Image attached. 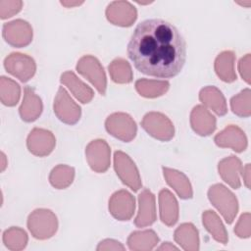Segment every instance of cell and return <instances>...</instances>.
Listing matches in <instances>:
<instances>
[{
  "label": "cell",
  "instance_id": "6da1fadb",
  "mask_svg": "<svg viewBox=\"0 0 251 251\" xmlns=\"http://www.w3.org/2000/svg\"><path fill=\"white\" fill-rule=\"evenodd\" d=\"M126 52L140 73L171 78L177 75L185 64L186 42L173 24L162 19H148L134 28Z\"/></svg>",
  "mask_w": 251,
  "mask_h": 251
},
{
  "label": "cell",
  "instance_id": "7a4b0ae2",
  "mask_svg": "<svg viewBox=\"0 0 251 251\" xmlns=\"http://www.w3.org/2000/svg\"><path fill=\"white\" fill-rule=\"evenodd\" d=\"M77 72L86 77L98 90L101 95L106 92V75L100 62L93 56H83L76 65Z\"/></svg>",
  "mask_w": 251,
  "mask_h": 251
},
{
  "label": "cell",
  "instance_id": "3957f363",
  "mask_svg": "<svg viewBox=\"0 0 251 251\" xmlns=\"http://www.w3.org/2000/svg\"><path fill=\"white\" fill-rule=\"evenodd\" d=\"M208 195L210 201L222 213L226 222L227 224H231L234 216L237 213V206L226 204V202L237 203L234 195L223 184H215L211 186Z\"/></svg>",
  "mask_w": 251,
  "mask_h": 251
},
{
  "label": "cell",
  "instance_id": "277c9868",
  "mask_svg": "<svg viewBox=\"0 0 251 251\" xmlns=\"http://www.w3.org/2000/svg\"><path fill=\"white\" fill-rule=\"evenodd\" d=\"M142 127L153 137L168 141L174 136V126L172 122L161 113L151 112L144 116L141 122Z\"/></svg>",
  "mask_w": 251,
  "mask_h": 251
},
{
  "label": "cell",
  "instance_id": "5b68a950",
  "mask_svg": "<svg viewBox=\"0 0 251 251\" xmlns=\"http://www.w3.org/2000/svg\"><path fill=\"white\" fill-rule=\"evenodd\" d=\"M115 171L122 181L129 186L133 191H137L141 186L139 174L132 160L122 151H116L114 156Z\"/></svg>",
  "mask_w": 251,
  "mask_h": 251
},
{
  "label": "cell",
  "instance_id": "8992f818",
  "mask_svg": "<svg viewBox=\"0 0 251 251\" xmlns=\"http://www.w3.org/2000/svg\"><path fill=\"white\" fill-rule=\"evenodd\" d=\"M2 34L5 41L14 47H24L32 40V28L24 20L4 24Z\"/></svg>",
  "mask_w": 251,
  "mask_h": 251
},
{
  "label": "cell",
  "instance_id": "52a82bcc",
  "mask_svg": "<svg viewBox=\"0 0 251 251\" xmlns=\"http://www.w3.org/2000/svg\"><path fill=\"white\" fill-rule=\"evenodd\" d=\"M4 67L8 73L17 76L23 82L30 79L36 69L34 60L22 53H12L7 56L4 61Z\"/></svg>",
  "mask_w": 251,
  "mask_h": 251
},
{
  "label": "cell",
  "instance_id": "ba28073f",
  "mask_svg": "<svg viewBox=\"0 0 251 251\" xmlns=\"http://www.w3.org/2000/svg\"><path fill=\"white\" fill-rule=\"evenodd\" d=\"M54 112L62 122L69 125H74L79 120L80 107L73 101L63 86H60L55 98Z\"/></svg>",
  "mask_w": 251,
  "mask_h": 251
},
{
  "label": "cell",
  "instance_id": "9c48e42d",
  "mask_svg": "<svg viewBox=\"0 0 251 251\" xmlns=\"http://www.w3.org/2000/svg\"><path fill=\"white\" fill-rule=\"evenodd\" d=\"M90 168L97 173H104L110 166V148L105 140L91 141L85 150Z\"/></svg>",
  "mask_w": 251,
  "mask_h": 251
},
{
  "label": "cell",
  "instance_id": "30bf717a",
  "mask_svg": "<svg viewBox=\"0 0 251 251\" xmlns=\"http://www.w3.org/2000/svg\"><path fill=\"white\" fill-rule=\"evenodd\" d=\"M112 216L120 221H128L134 212V198L126 190L115 192L109 201Z\"/></svg>",
  "mask_w": 251,
  "mask_h": 251
},
{
  "label": "cell",
  "instance_id": "8fae6325",
  "mask_svg": "<svg viewBox=\"0 0 251 251\" xmlns=\"http://www.w3.org/2000/svg\"><path fill=\"white\" fill-rule=\"evenodd\" d=\"M109 118L117 123L118 126H106V129L113 136L125 141H130L136 133V125L131 117L125 113H115Z\"/></svg>",
  "mask_w": 251,
  "mask_h": 251
},
{
  "label": "cell",
  "instance_id": "7c38bea8",
  "mask_svg": "<svg viewBox=\"0 0 251 251\" xmlns=\"http://www.w3.org/2000/svg\"><path fill=\"white\" fill-rule=\"evenodd\" d=\"M139 212L134 221L135 226H145L153 224L156 220L155 214V197L148 190L144 189L138 196Z\"/></svg>",
  "mask_w": 251,
  "mask_h": 251
},
{
  "label": "cell",
  "instance_id": "4fadbf2b",
  "mask_svg": "<svg viewBox=\"0 0 251 251\" xmlns=\"http://www.w3.org/2000/svg\"><path fill=\"white\" fill-rule=\"evenodd\" d=\"M20 116L25 122H33L42 112L41 99L30 86L25 87V96L20 107Z\"/></svg>",
  "mask_w": 251,
  "mask_h": 251
},
{
  "label": "cell",
  "instance_id": "5bb4252c",
  "mask_svg": "<svg viewBox=\"0 0 251 251\" xmlns=\"http://www.w3.org/2000/svg\"><path fill=\"white\" fill-rule=\"evenodd\" d=\"M121 16L120 25L121 26H129L136 19V10L129 3L126 1H115L108 5L106 10L107 19L111 22L113 19Z\"/></svg>",
  "mask_w": 251,
  "mask_h": 251
},
{
  "label": "cell",
  "instance_id": "9a60e30c",
  "mask_svg": "<svg viewBox=\"0 0 251 251\" xmlns=\"http://www.w3.org/2000/svg\"><path fill=\"white\" fill-rule=\"evenodd\" d=\"M50 134L51 132L49 130L42 128H33L32 131H30L26 141L29 152L36 156H45L51 153L54 148L55 141L42 142V140H44Z\"/></svg>",
  "mask_w": 251,
  "mask_h": 251
},
{
  "label": "cell",
  "instance_id": "2e32d148",
  "mask_svg": "<svg viewBox=\"0 0 251 251\" xmlns=\"http://www.w3.org/2000/svg\"><path fill=\"white\" fill-rule=\"evenodd\" d=\"M161 220L167 226H173L177 221L178 209L175 196L168 190L163 189L159 194Z\"/></svg>",
  "mask_w": 251,
  "mask_h": 251
},
{
  "label": "cell",
  "instance_id": "e0dca14e",
  "mask_svg": "<svg viewBox=\"0 0 251 251\" xmlns=\"http://www.w3.org/2000/svg\"><path fill=\"white\" fill-rule=\"evenodd\" d=\"M191 126L200 135H205L204 126L208 131V134H211L216 128V119L212 116L207 109L203 106H196L191 112Z\"/></svg>",
  "mask_w": 251,
  "mask_h": 251
},
{
  "label": "cell",
  "instance_id": "ac0fdd59",
  "mask_svg": "<svg viewBox=\"0 0 251 251\" xmlns=\"http://www.w3.org/2000/svg\"><path fill=\"white\" fill-rule=\"evenodd\" d=\"M61 82L66 84L73 94L82 103H88L94 95L92 89L78 79L73 72H66L62 74Z\"/></svg>",
  "mask_w": 251,
  "mask_h": 251
},
{
  "label": "cell",
  "instance_id": "d6986e66",
  "mask_svg": "<svg viewBox=\"0 0 251 251\" xmlns=\"http://www.w3.org/2000/svg\"><path fill=\"white\" fill-rule=\"evenodd\" d=\"M163 172L164 176L167 178V182L175 188L180 198L188 199L192 197L191 185L188 178L182 173L165 167H163Z\"/></svg>",
  "mask_w": 251,
  "mask_h": 251
},
{
  "label": "cell",
  "instance_id": "ffe728a7",
  "mask_svg": "<svg viewBox=\"0 0 251 251\" xmlns=\"http://www.w3.org/2000/svg\"><path fill=\"white\" fill-rule=\"evenodd\" d=\"M199 98L203 103L212 108L220 116H224L227 112L226 100L222 92L214 86L203 88L200 91Z\"/></svg>",
  "mask_w": 251,
  "mask_h": 251
},
{
  "label": "cell",
  "instance_id": "44dd1931",
  "mask_svg": "<svg viewBox=\"0 0 251 251\" xmlns=\"http://www.w3.org/2000/svg\"><path fill=\"white\" fill-rule=\"evenodd\" d=\"M233 60L234 55L231 51H224L215 61L216 73L224 81L231 82L236 79V75L233 72Z\"/></svg>",
  "mask_w": 251,
  "mask_h": 251
},
{
  "label": "cell",
  "instance_id": "7402d4cb",
  "mask_svg": "<svg viewBox=\"0 0 251 251\" xmlns=\"http://www.w3.org/2000/svg\"><path fill=\"white\" fill-rule=\"evenodd\" d=\"M241 168V164L239 159L234 156H230L229 158L224 159L219 163V172L228 171L226 175L222 176L224 180L227 182L231 187L237 189L240 186V180L238 177V171Z\"/></svg>",
  "mask_w": 251,
  "mask_h": 251
},
{
  "label": "cell",
  "instance_id": "603a6c76",
  "mask_svg": "<svg viewBox=\"0 0 251 251\" xmlns=\"http://www.w3.org/2000/svg\"><path fill=\"white\" fill-rule=\"evenodd\" d=\"M168 81H153L146 79H139L135 82V88L141 96L157 97L165 93L169 88Z\"/></svg>",
  "mask_w": 251,
  "mask_h": 251
},
{
  "label": "cell",
  "instance_id": "cb8c5ba5",
  "mask_svg": "<svg viewBox=\"0 0 251 251\" xmlns=\"http://www.w3.org/2000/svg\"><path fill=\"white\" fill-rule=\"evenodd\" d=\"M203 224L206 228L213 234L214 238L218 241H222L224 244L227 240L226 229L214 211H206L203 214Z\"/></svg>",
  "mask_w": 251,
  "mask_h": 251
},
{
  "label": "cell",
  "instance_id": "d4e9b609",
  "mask_svg": "<svg viewBox=\"0 0 251 251\" xmlns=\"http://www.w3.org/2000/svg\"><path fill=\"white\" fill-rule=\"evenodd\" d=\"M112 79L118 83H128L132 80L130 66L124 59H116L109 66Z\"/></svg>",
  "mask_w": 251,
  "mask_h": 251
},
{
  "label": "cell",
  "instance_id": "484cf974",
  "mask_svg": "<svg viewBox=\"0 0 251 251\" xmlns=\"http://www.w3.org/2000/svg\"><path fill=\"white\" fill-rule=\"evenodd\" d=\"M20 85L6 76H1V101L6 106H14L20 98Z\"/></svg>",
  "mask_w": 251,
  "mask_h": 251
},
{
  "label": "cell",
  "instance_id": "4316f807",
  "mask_svg": "<svg viewBox=\"0 0 251 251\" xmlns=\"http://www.w3.org/2000/svg\"><path fill=\"white\" fill-rule=\"evenodd\" d=\"M74 176H75V171L73 168L60 165L52 170L49 176V180L54 187L58 189H62L67 187L73 182Z\"/></svg>",
  "mask_w": 251,
  "mask_h": 251
},
{
  "label": "cell",
  "instance_id": "83f0119b",
  "mask_svg": "<svg viewBox=\"0 0 251 251\" xmlns=\"http://www.w3.org/2000/svg\"><path fill=\"white\" fill-rule=\"evenodd\" d=\"M15 235H16V227H12L10 229H7L4 232V235H3V241H4L5 245L7 247H9L10 249H12L13 244H15V241H20L24 246H25V243H26V240H27L26 233L24 230L19 228L17 236H15Z\"/></svg>",
  "mask_w": 251,
  "mask_h": 251
},
{
  "label": "cell",
  "instance_id": "f1b7e54d",
  "mask_svg": "<svg viewBox=\"0 0 251 251\" xmlns=\"http://www.w3.org/2000/svg\"><path fill=\"white\" fill-rule=\"evenodd\" d=\"M23 6L22 1H0V16L1 19H7L12 17L21 11Z\"/></svg>",
  "mask_w": 251,
  "mask_h": 251
},
{
  "label": "cell",
  "instance_id": "f546056e",
  "mask_svg": "<svg viewBox=\"0 0 251 251\" xmlns=\"http://www.w3.org/2000/svg\"><path fill=\"white\" fill-rule=\"evenodd\" d=\"M61 4L64 5V6H67V7H72V6L82 4V2H64V1H61Z\"/></svg>",
  "mask_w": 251,
  "mask_h": 251
},
{
  "label": "cell",
  "instance_id": "4dcf8cb0",
  "mask_svg": "<svg viewBox=\"0 0 251 251\" xmlns=\"http://www.w3.org/2000/svg\"><path fill=\"white\" fill-rule=\"evenodd\" d=\"M168 243H169V242H166V246H165V244H164L163 246L159 247L158 249H159V250H162V249H177V248H176V247H175L174 245H171V246H169V245H168Z\"/></svg>",
  "mask_w": 251,
  "mask_h": 251
},
{
  "label": "cell",
  "instance_id": "1f68e13d",
  "mask_svg": "<svg viewBox=\"0 0 251 251\" xmlns=\"http://www.w3.org/2000/svg\"><path fill=\"white\" fill-rule=\"evenodd\" d=\"M1 156H2V160H3V165H2L1 170H2V171H4V170H5V167H6V163L4 162V160H5V155H4V153H3V152L1 153Z\"/></svg>",
  "mask_w": 251,
  "mask_h": 251
}]
</instances>
